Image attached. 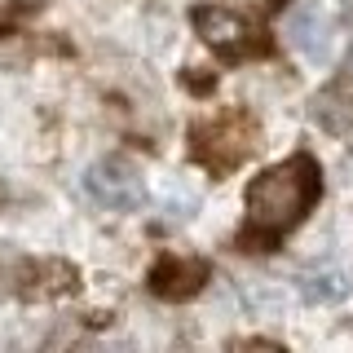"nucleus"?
I'll return each instance as SVG.
<instances>
[{
	"label": "nucleus",
	"instance_id": "nucleus-1",
	"mask_svg": "<svg viewBox=\"0 0 353 353\" xmlns=\"http://www.w3.org/2000/svg\"><path fill=\"white\" fill-rule=\"evenodd\" d=\"M318 199H323V168L309 154H292V159L265 168L261 176L248 181V194H243L248 225L239 234V248L270 252L287 230H296L309 216Z\"/></svg>",
	"mask_w": 353,
	"mask_h": 353
},
{
	"label": "nucleus",
	"instance_id": "nucleus-2",
	"mask_svg": "<svg viewBox=\"0 0 353 353\" xmlns=\"http://www.w3.org/2000/svg\"><path fill=\"white\" fill-rule=\"evenodd\" d=\"M194 159L208 163L212 172H230L234 163H243L256 150V124H252L243 110H230L221 119H203L194 124Z\"/></svg>",
	"mask_w": 353,
	"mask_h": 353
},
{
	"label": "nucleus",
	"instance_id": "nucleus-3",
	"mask_svg": "<svg viewBox=\"0 0 353 353\" xmlns=\"http://www.w3.org/2000/svg\"><path fill=\"white\" fill-rule=\"evenodd\" d=\"M84 190L110 212H137L146 203V181H141L137 163L124 154H106L84 172Z\"/></svg>",
	"mask_w": 353,
	"mask_h": 353
},
{
	"label": "nucleus",
	"instance_id": "nucleus-4",
	"mask_svg": "<svg viewBox=\"0 0 353 353\" xmlns=\"http://www.w3.org/2000/svg\"><path fill=\"white\" fill-rule=\"evenodd\" d=\"M194 31L203 36V44H212L221 58H243V53L252 49V22L234 14V9H221V5H199L194 9Z\"/></svg>",
	"mask_w": 353,
	"mask_h": 353
},
{
	"label": "nucleus",
	"instance_id": "nucleus-5",
	"mask_svg": "<svg viewBox=\"0 0 353 353\" xmlns=\"http://www.w3.org/2000/svg\"><path fill=\"white\" fill-rule=\"evenodd\" d=\"M309 115H314V124L327 128L331 137L353 141V75H340V80H331L323 93H314Z\"/></svg>",
	"mask_w": 353,
	"mask_h": 353
},
{
	"label": "nucleus",
	"instance_id": "nucleus-6",
	"mask_svg": "<svg viewBox=\"0 0 353 353\" xmlns=\"http://www.w3.org/2000/svg\"><path fill=\"white\" fill-rule=\"evenodd\" d=\"M208 283V265L203 261H181V256H163L150 270V292L163 301H190L199 287Z\"/></svg>",
	"mask_w": 353,
	"mask_h": 353
},
{
	"label": "nucleus",
	"instance_id": "nucleus-7",
	"mask_svg": "<svg viewBox=\"0 0 353 353\" xmlns=\"http://www.w3.org/2000/svg\"><path fill=\"white\" fill-rule=\"evenodd\" d=\"M287 40L292 49L309 62H323L331 53V18L318 5H301L292 18H287Z\"/></svg>",
	"mask_w": 353,
	"mask_h": 353
},
{
	"label": "nucleus",
	"instance_id": "nucleus-8",
	"mask_svg": "<svg viewBox=\"0 0 353 353\" xmlns=\"http://www.w3.org/2000/svg\"><path fill=\"white\" fill-rule=\"evenodd\" d=\"M301 296L309 305H331V301H345L349 296V279L340 270H318V274H301L296 279Z\"/></svg>",
	"mask_w": 353,
	"mask_h": 353
},
{
	"label": "nucleus",
	"instance_id": "nucleus-9",
	"mask_svg": "<svg viewBox=\"0 0 353 353\" xmlns=\"http://www.w3.org/2000/svg\"><path fill=\"white\" fill-rule=\"evenodd\" d=\"M18 274H22V261H14V256L0 252V296L18 292Z\"/></svg>",
	"mask_w": 353,
	"mask_h": 353
}]
</instances>
